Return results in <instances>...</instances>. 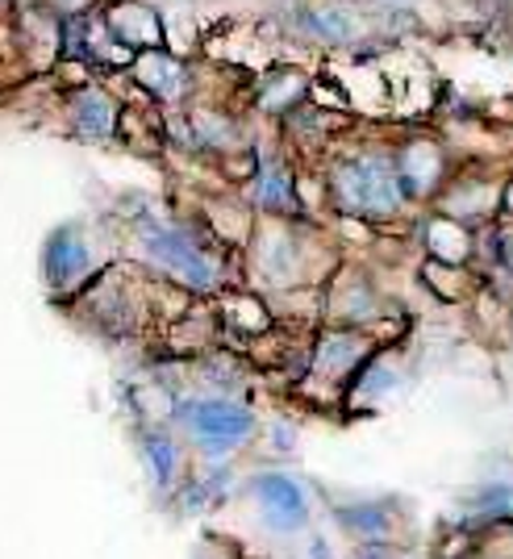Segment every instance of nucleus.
I'll return each mask as SVG.
<instances>
[{"label": "nucleus", "mask_w": 513, "mask_h": 559, "mask_svg": "<svg viewBox=\"0 0 513 559\" xmlns=\"http://www.w3.org/2000/svg\"><path fill=\"white\" fill-rule=\"evenodd\" d=\"M43 272L55 293H80L105 272V255L96 247V234L80 222L59 226L43 247Z\"/></svg>", "instance_id": "obj_8"}, {"label": "nucleus", "mask_w": 513, "mask_h": 559, "mask_svg": "<svg viewBox=\"0 0 513 559\" xmlns=\"http://www.w3.org/2000/svg\"><path fill=\"white\" fill-rule=\"evenodd\" d=\"M50 9H59L63 17H75V13H88V9H96L100 0H47Z\"/></svg>", "instance_id": "obj_16"}, {"label": "nucleus", "mask_w": 513, "mask_h": 559, "mask_svg": "<svg viewBox=\"0 0 513 559\" xmlns=\"http://www.w3.org/2000/svg\"><path fill=\"white\" fill-rule=\"evenodd\" d=\"M421 280L443 297V301H464L472 293V272L464 263H443V259H426L421 263Z\"/></svg>", "instance_id": "obj_15"}, {"label": "nucleus", "mask_w": 513, "mask_h": 559, "mask_svg": "<svg viewBox=\"0 0 513 559\" xmlns=\"http://www.w3.org/2000/svg\"><path fill=\"white\" fill-rule=\"evenodd\" d=\"M421 247H426V259H443V263H464L467 267L476 259V230L434 210L421 217Z\"/></svg>", "instance_id": "obj_14"}, {"label": "nucleus", "mask_w": 513, "mask_h": 559, "mask_svg": "<svg viewBox=\"0 0 513 559\" xmlns=\"http://www.w3.org/2000/svg\"><path fill=\"white\" fill-rule=\"evenodd\" d=\"M501 217L513 222V171H505V188H501Z\"/></svg>", "instance_id": "obj_17"}, {"label": "nucleus", "mask_w": 513, "mask_h": 559, "mask_svg": "<svg viewBox=\"0 0 513 559\" xmlns=\"http://www.w3.org/2000/svg\"><path fill=\"white\" fill-rule=\"evenodd\" d=\"M9 22H13V43H17L25 75H55L59 59H63L68 17L59 9H50L47 0H17L9 9Z\"/></svg>", "instance_id": "obj_6"}, {"label": "nucleus", "mask_w": 513, "mask_h": 559, "mask_svg": "<svg viewBox=\"0 0 513 559\" xmlns=\"http://www.w3.org/2000/svg\"><path fill=\"white\" fill-rule=\"evenodd\" d=\"M126 84L139 88L159 109H188L192 100L205 96V68H196V59L184 50L151 47L134 55V63L126 71Z\"/></svg>", "instance_id": "obj_3"}, {"label": "nucleus", "mask_w": 513, "mask_h": 559, "mask_svg": "<svg viewBox=\"0 0 513 559\" xmlns=\"http://www.w3.org/2000/svg\"><path fill=\"white\" fill-rule=\"evenodd\" d=\"M393 151H397V171L409 201L414 205H434V197L443 192V185L455 171L451 142L434 130H409V134L393 139Z\"/></svg>", "instance_id": "obj_4"}, {"label": "nucleus", "mask_w": 513, "mask_h": 559, "mask_svg": "<svg viewBox=\"0 0 513 559\" xmlns=\"http://www.w3.org/2000/svg\"><path fill=\"white\" fill-rule=\"evenodd\" d=\"M134 242L142 259L167 276L176 288L188 293H217L222 288V255L205 247L196 234H188L180 222H164L155 213H142L134 222Z\"/></svg>", "instance_id": "obj_2"}, {"label": "nucleus", "mask_w": 513, "mask_h": 559, "mask_svg": "<svg viewBox=\"0 0 513 559\" xmlns=\"http://www.w3.org/2000/svg\"><path fill=\"white\" fill-rule=\"evenodd\" d=\"M309 96H313V71L293 68V63H272V68H259L251 75L247 105H251V114L281 126L284 117L293 109H301Z\"/></svg>", "instance_id": "obj_10"}, {"label": "nucleus", "mask_w": 513, "mask_h": 559, "mask_svg": "<svg viewBox=\"0 0 513 559\" xmlns=\"http://www.w3.org/2000/svg\"><path fill=\"white\" fill-rule=\"evenodd\" d=\"M247 205L259 217H305L301 210V171L293 167V159L281 151H267L259 142V164L247 176Z\"/></svg>", "instance_id": "obj_9"}, {"label": "nucleus", "mask_w": 513, "mask_h": 559, "mask_svg": "<svg viewBox=\"0 0 513 559\" xmlns=\"http://www.w3.org/2000/svg\"><path fill=\"white\" fill-rule=\"evenodd\" d=\"M13 4H17V0H0V13H9V9H13Z\"/></svg>", "instance_id": "obj_18"}, {"label": "nucleus", "mask_w": 513, "mask_h": 559, "mask_svg": "<svg viewBox=\"0 0 513 559\" xmlns=\"http://www.w3.org/2000/svg\"><path fill=\"white\" fill-rule=\"evenodd\" d=\"M288 29H293V38H305V43H313V47H326V50H355L363 43V22L350 13L347 4H297V9H288Z\"/></svg>", "instance_id": "obj_11"}, {"label": "nucleus", "mask_w": 513, "mask_h": 559, "mask_svg": "<svg viewBox=\"0 0 513 559\" xmlns=\"http://www.w3.org/2000/svg\"><path fill=\"white\" fill-rule=\"evenodd\" d=\"M121 105L109 80H84L59 93V114H63V130L84 146H114L117 130H121Z\"/></svg>", "instance_id": "obj_5"}, {"label": "nucleus", "mask_w": 513, "mask_h": 559, "mask_svg": "<svg viewBox=\"0 0 513 559\" xmlns=\"http://www.w3.org/2000/svg\"><path fill=\"white\" fill-rule=\"evenodd\" d=\"M380 288L363 267H334L326 280V313L338 326H368L380 318Z\"/></svg>", "instance_id": "obj_12"}, {"label": "nucleus", "mask_w": 513, "mask_h": 559, "mask_svg": "<svg viewBox=\"0 0 513 559\" xmlns=\"http://www.w3.org/2000/svg\"><path fill=\"white\" fill-rule=\"evenodd\" d=\"M105 25L114 29V38L121 47H130L134 55L151 47H167V17L159 4L151 0H100Z\"/></svg>", "instance_id": "obj_13"}, {"label": "nucleus", "mask_w": 513, "mask_h": 559, "mask_svg": "<svg viewBox=\"0 0 513 559\" xmlns=\"http://www.w3.org/2000/svg\"><path fill=\"white\" fill-rule=\"evenodd\" d=\"M501 188H505V171H497L489 164H467L455 167L443 192L434 197V210L464 222L472 230L489 226L501 217Z\"/></svg>", "instance_id": "obj_7"}, {"label": "nucleus", "mask_w": 513, "mask_h": 559, "mask_svg": "<svg viewBox=\"0 0 513 559\" xmlns=\"http://www.w3.org/2000/svg\"><path fill=\"white\" fill-rule=\"evenodd\" d=\"M330 210L338 217H359L389 226L409 210V192L401 185L393 139H338L322 167Z\"/></svg>", "instance_id": "obj_1"}]
</instances>
